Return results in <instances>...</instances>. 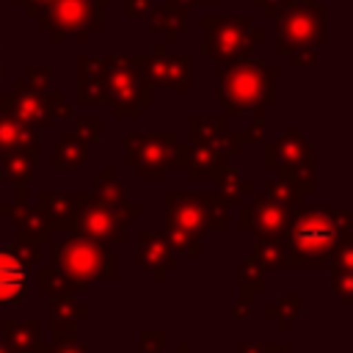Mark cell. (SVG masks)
<instances>
[{"label":"cell","mask_w":353,"mask_h":353,"mask_svg":"<svg viewBox=\"0 0 353 353\" xmlns=\"http://www.w3.org/2000/svg\"><path fill=\"white\" fill-rule=\"evenodd\" d=\"M25 292V268L11 256L0 254V303H11Z\"/></svg>","instance_id":"cell-1"},{"label":"cell","mask_w":353,"mask_h":353,"mask_svg":"<svg viewBox=\"0 0 353 353\" xmlns=\"http://www.w3.org/2000/svg\"><path fill=\"white\" fill-rule=\"evenodd\" d=\"M331 243H334V229L325 226V223H320V221H312V223H306V226L298 229V245L303 251H323Z\"/></svg>","instance_id":"cell-2"}]
</instances>
